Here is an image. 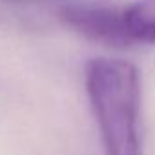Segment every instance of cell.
Segmentation results:
<instances>
[{"label": "cell", "mask_w": 155, "mask_h": 155, "mask_svg": "<svg viewBox=\"0 0 155 155\" xmlns=\"http://www.w3.org/2000/svg\"><path fill=\"white\" fill-rule=\"evenodd\" d=\"M60 24L86 40L110 48L133 46L126 24L122 8L102 4H64L57 9Z\"/></svg>", "instance_id": "cell-2"}, {"label": "cell", "mask_w": 155, "mask_h": 155, "mask_svg": "<svg viewBox=\"0 0 155 155\" xmlns=\"http://www.w3.org/2000/svg\"><path fill=\"white\" fill-rule=\"evenodd\" d=\"M122 13L131 44L155 46V0H135Z\"/></svg>", "instance_id": "cell-3"}, {"label": "cell", "mask_w": 155, "mask_h": 155, "mask_svg": "<svg viewBox=\"0 0 155 155\" xmlns=\"http://www.w3.org/2000/svg\"><path fill=\"white\" fill-rule=\"evenodd\" d=\"M6 2H17V0H6Z\"/></svg>", "instance_id": "cell-4"}, {"label": "cell", "mask_w": 155, "mask_h": 155, "mask_svg": "<svg viewBox=\"0 0 155 155\" xmlns=\"http://www.w3.org/2000/svg\"><path fill=\"white\" fill-rule=\"evenodd\" d=\"M84 84L104 153L142 155L139 68L124 58L95 57L84 68Z\"/></svg>", "instance_id": "cell-1"}]
</instances>
